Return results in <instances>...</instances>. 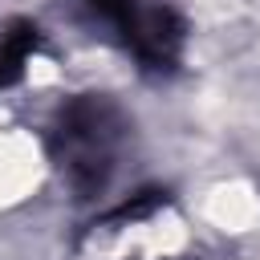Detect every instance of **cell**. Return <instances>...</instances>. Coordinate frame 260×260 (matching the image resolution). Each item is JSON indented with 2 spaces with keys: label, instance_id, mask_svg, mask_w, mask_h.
I'll return each mask as SVG.
<instances>
[{
  "label": "cell",
  "instance_id": "obj_3",
  "mask_svg": "<svg viewBox=\"0 0 260 260\" xmlns=\"http://www.w3.org/2000/svg\"><path fill=\"white\" fill-rule=\"evenodd\" d=\"M81 4H85L93 16H102V20L118 32L122 45H130V37L138 32V20H142V12H146L138 0H81Z\"/></svg>",
  "mask_w": 260,
  "mask_h": 260
},
{
  "label": "cell",
  "instance_id": "obj_2",
  "mask_svg": "<svg viewBox=\"0 0 260 260\" xmlns=\"http://www.w3.org/2000/svg\"><path fill=\"white\" fill-rule=\"evenodd\" d=\"M37 49H41V28L32 20H12L0 32V89H12L24 77Z\"/></svg>",
  "mask_w": 260,
  "mask_h": 260
},
{
  "label": "cell",
  "instance_id": "obj_1",
  "mask_svg": "<svg viewBox=\"0 0 260 260\" xmlns=\"http://www.w3.org/2000/svg\"><path fill=\"white\" fill-rule=\"evenodd\" d=\"M122 110L106 93H77L69 98L49 130V154L57 171L69 179L77 199H93L106 191L122 142Z\"/></svg>",
  "mask_w": 260,
  "mask_h": 260
},
{
  "label": "cell",
  "instance_id": "obj_4",
  "mask_svg": "<svg viewBox=\"0 0 260 260\" xmlns=\"http://www.w3.org/2000/svg\"><path fill=\"white\" fill-rule=\"evenodd\" d=\"M158 207H167V191L162 187H146V191H134L130 199H122L118 207H110L102 215V223H138V219L154 215Z\"/></svg>",
  "mask_w": 260,
  "mask_h": 260
}]
</instances>
